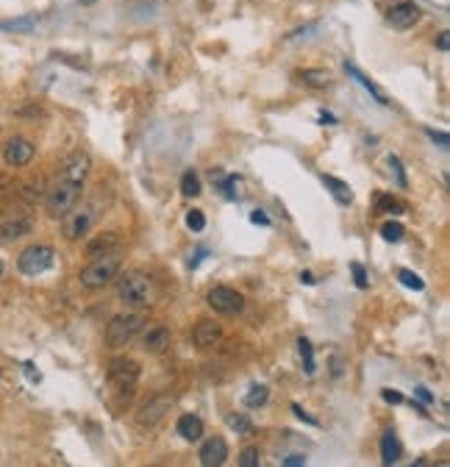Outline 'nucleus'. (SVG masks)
Returning a JSON list of instances; mask_svg holds the SVG:
<instances>
[{
  "instance_id": "f257e3e1",
  "label": "nucleus",
  "mask_w": 450,
  "mask_h": 467,
  "mask_svg": "<svg viewBox=\"0 0 450 467\" xmlns=\"http://www.w3.org/2000/svg\"><path fill=\"white\" fill-rule=\"evenodd\" d=\"M122 267V256L117 250H106V253H98L84 270H81V287L87 290H103L109 281H114V276L120 273Z\"/></svg>"
},
{
  "instance_id": "f03ea898",
  "label": "nucleus",
  "mask_w": 450,
  "mask_h": 467,
  "mask_svg": "<svg viewBox=\"0 0 450 467\" xmlns=\"http://www.w3.org/2000/svg\"><path fill=\"white\" fill-rule=\"evenodd\" d=\"M120 301L133 306V309H142V306H150L156 301V287L147 276L142 273H128L122 281H120Z\"/></svg>"
},
{
  "instance_id": "7ed1b4c3",
  "label": "nucleus",
  "mask_w": 450,
  "mask_h": 467,
  "mask_svg": "<svg viewBox=\"0 0 450 467\" xmlns=\"http://www.w3.org/2000/svg\"><path fill=\"white\" fill-rule=\"evenodd\" d=\"M81 197V184H72V181H56L47 192V200H45V212L50 217H64L69 209H75V204H78Z\"/></svg>"
},
{
  "instance_id": "20e7f679",
  "label": "nucleus",
  "mask_w": 450,
  "mask_h": 467,
  "mask_svg": "<svg viewBox=\"0 0 450 467\" xmlns=\"http://www.w3.org/2000/svg\"><path fill=\"white\" fill-rule=\"evenodd\" d=\"M142 328H144L142 314H117L106 325V345L109 348H125Z\"/></svg>"
},
{
  "instance_id": "39448f33",
  "label": "nucleus",
  "mask_w": 450,
  "mask_h": 467,
  "mask_svg": "<svg viewBox=\"0 0 450 467\" xmlns=\"http://www.w3.org/2000/svg\"><path fill=\"white\" fill-rule=\"evenodd\" d=\"M56 261V250L47 248V245H28L20 259H17V267L23 276H42L45 270H50Z\"/></svg>"
},
{
  "instance_id": "423d86ee",
  "label": "nucleus",
  "mask_w": 450,
  "mask_h": 467,
  "mask_svg": "<svg viewBox=\"0 0 450 467\" xmlns=\"http://www.w3.org/2000/svg\"><path fill=\"white\" fill-rule=\"evenodd\" d=\"M206 301H208V306H211L214 312H219V314H225V317H234V314H239V312L245 309V298H242L237 290H231V287H214V290L206 295Z\"/></svg>"
},
{
  "instance_id": "0eeeda50",
  "label": "nucleus",
  "mask_w": 450,
  "mask_h": 467,
  "mask_svg": "<svg viewBox=\"0 0 450 467\" xmlns=\"http://www.w3.org/2000/svg\"><path fill=\"white\" fill-rule=\"evenodd\" d=\"M89 228H92V212H89V209H69V212L61 217V234H64V239H69V242L87 237Z\"/></svg>"
},
{
  "instance_id": "6e6552de",
  "label": "nucleus",
  "mask_w": 450,
  "mask_h": 467,
  "mask_svg": "<svg viewBox=\"0 0 450 467\" xmlns=\"http://www.w3.org/2000/svg\"><path fill=\"white\" fill-rule=\"evenodd\" d=\"M87 175H89V156L84 151L69 153L61 164V173H58L61 181H72V184H84Z\"/></svg>"
},
{
  "instance_id": "1a4fd4ad",
  "label": "nucleus",
  "mask_w": 450,
  "mask_h": 467,
  "mask_svg": "<svg viewBox=\"0 0 450 467\" xmlns=\"http://www.w3.org/2000/svg\"><path fill=\"white\" fill-rule=\"evenodd\" d=\"M139 378V365L133 359H114L109 365V381L117 387V389H131Z\"/></svg>"
},
{
  "instance_id": "9d476101",
  "label": "nucleus",
  "mask_w": 450,
  "mask_h": 467,
  "mask_svg": "<svg viewBox=\"0 0 450 467\" xmlns=\"http://www.w3.org/2000/svg\"><path fill=\"white\" fill-rule=\"evenodd\" d=\"M34 153H36V148H34L28 140H23V137H12V140L3 145V159H6V164H12V167H25V164L34 159Z\"/></svg>"
},
{
  "instance_id": "9b49d317",
  "label": "nucleus",
  "mask_w": 450,
  "mask_h": 467,
  "mask_svg": "<svg viewBox=\"0 0 450 467\" xmlns=\"http://www.w3.org/2000/svg\"><path fill=\"white\" fill-rule=\"evenodd\" d=\"M225 459H228V442H225L222 437H211L203 442L200 448V464L203 467H219L225 464Z\"/></svg>"
},
{
  "instance_id": "f8f14e48",
  "label": "nucleus",
  "mask_w": 450,
  "mask_h": 467,
  "mask_svg": "<svg viewBox=\"0 0 450 467\" xmlns=\"http://www.w3.org/2000/svg\"><path fill=\"white\" fill-rule=\"evenodd\" d=\"M387 20H389L392 28L406 31V28H411V25L420 20V9H417L414 3H409V0H403V3H395V6L389 9Z\"/></svg>"
},
{
  "instance_id": "ddd939ff",
  "label": "nucleus",
  "mask_w": 450,
  "mask_h": 467,
  "mask_svg": "<svg viewBox=\"0 0 450 467\" xmlns=\"http://www.w3.org/2000/svg\"><path fill=\"white\" fill-rule=\"evenodd\" d=\"M170 406H173V400H167V398L147 400V404L142 406V412H139V426H147V428L159 426L164 420V415L170 412Z\"/></svg>"
},
{
  "instance_id": "4468645a",
  "label": "nucleus",
  "mask_w": 450,
  "mask_h": 467,
  "mask_svg": "<svg viewBox=\"0 0 450 467\" xmlns=\"http://www.w3.org/2000/svg\"><path fill=\"white\" fill-rule=\"evenodd\" d=\"M31 228H34V223L28 217H0V245L25 237Z\"/></svg>"
},
{
  "instance_id": "2eb2a0df",
  "label": "nucleus",
  "mask_w": 450,
  "mask_h": 467,
  "mask_svg": "<svg viewBox=\"0 0 450 467\" xmlns=\"http://www.w3.org/2000/svg\"><path fill=\"white\" fill-rule=\"evenodd\" d=\"M142 345H144V351H147V354H164V351L170 348V328H164V325H153V328H147V331H144Z\"/></svg>"
},
{
  "instance_id": "dca6fc26",
  "label": "nucleus",
  "mask_w": 450,
  "mask_h": 467,
  "mask_svg": "<svg viewBox=\"0 0 450 467\" xmlns=\"http://www.w3.org/2000/svg\"><path fill=\"white\" fill-rule=\"evenodd\" d=\"M219 337H222V328H219L217 323H211V320L197 323L195 331H192V343H195L197 348H211L214 343H219Z\"/></svg>"
},
{
  "instance_id": "f3484780",
  "label": "nucleus",
  "mask_w": 450,
  "mask_h": 467,
  "mask_svg": "<svg viewBox=\"0 0 450 467\" xmlns=\"http://www.w3.org/2000/svg\"><path fill=\"white\" fill-rule=\"evenodd\" d=\"M178 437H184L186 442H197L203 437V420L197 415H181L178 417Z\"/></svg>"
},
{
  "instance_id": "a211bd4d",
  "label": "nucleus",
  "mask_w": 450,
  "mask_h": 467,
  "mask_svg": "<svg viewBox=\"0 0 450 467\" xmlns=\"http://www.w3.org/2000/svg\"><path fill=\"white\" fill-rule=\"evenodd\" d=\"M400 459V442L395 437V431H384L381 437V461L384 464H398Z\"/></svg>"
},
{
  "instance_id": "6ab92c4d",
  "label": "nucleus",
  "mask_w": 450,
  "mask_h": 467,
  "mask_svg": "<svg viewBox=\"0 0 450 467\" xmlns=\"http://www.w3.org/2000/svg\"><path fill=\"white\" fill-rule=\"evenodd\" d=\"M323 184L331 189V195L339 200V204H353V189H350L345 181H339V178H334V175H323Z\"/></svg>"
},
{
  "instance_id": "aec40b11",
  "label": "nucleus",
  "mask_w": 450,
  "mask_h": 467,
  "mask_svg": "<svg viewBox=\"0 0 450 467\" xmlns=\"http://www.w3.org/2000/svg\"><path fill=\"white\" fill-rule=\"evenodd\" d=\"M375 209L384 212V215H400V212H403L400 200L392 197V195H387V192H375Z\"/></svg>"
},
{
  "instance_id": "412c9836",
  "label": "nucleus",
  "mask_w": 450,
  "mask_h": 467,
  "mask_svg": "<svg viewBox=\"0 0 450 467\" xmlns=\"http://www.w3.org/2000/svg\"><path fill=\"white\" fill-rule=\"evenodd\" d=\"M345 70H347V73H350V76H353V78H356V81H358V84H361V87H364V89H367V92H369V95L375 98V100H378V103H384V106H387V98L381 95V89H378V87H375V84H372V81H369V78H367L364 73H358V70H356V67H353V64H345Z\"/></svg>"
},
{
  "instance_id": "4be33fe9",
  "label": "nucleus",
  "mask_w": 450,
  "mask_h": 467,
  "mask_svg": "<svg viewBox=\"0 0 450 467\" xmlns=\"http://www.w3.org/2000/svg\"><path fill=\"white\" fill-rule=\"evenodd\" d=\"M267 398H270V389H267L264 384H253V387L248 389V395H245V406L259 409V406L267 404Z\"/></svg>"
},
{
  "instance_id": "5701e85b",
  "label": "nucleus",
  "mask_w": 450,
  "mask_h": 467,
  "mask_svg": "<svg viewBox=\"0 0 450 467\" xmlns=\"http://www.w3.org/2000/svg\"><path fill=\"white\" fill-rule=\"evenodd\" d=\"M300 78H303V84L317 87V89H323V87L331 84V73H328V70H303V73H300Z\"/></svg>"
},
{
  "instance_id": "b1692460",
  "label": "nucleus",
  "mask_w": 450,
  "mask_h": 467,
  "mask_svg": "<svg viewBox=\"0 0 450 467\" xmlns=\"http://www.w3.org/2000/svg\"><path fill=\"white\" fill-rule=\"evenodd\" d=\"M181 195H186V197H197L200 195V178H197L195 170H186L181 175Z\"/></svg>"
},
{
  "instance_id": "393cba45",
  "label": "nucleus",
  "mask_w": 450,
  "mask_h": 467,
  "mask_svg": "<svg viewBox=\"0 0 450 467\" xmlns=\"http://www.w3.org/2000/svg\"><path fill=\"white\" fill-rule=\"evenodd\" d=\"M403 234H406V228H403L398 220H387V223L381 226V237H384L387 242H400Z\"/></svg>"
},
{
  "instance_id": "a878e982",
  "label": "nucleus",
  "mask_w": 450,
  "mask_h": 467,
  "mask_svg": "<svg viewBox=\"0 0 450 467\" xmlns=\"http://www.w3.org/2000/svg\"><path fill=\"white\" fill-rule=\"evenodd\" d=\"M297 348H300V356H303V362H306V376H314V351H312V343L300 337Z\"/></svg>"
},
{
  "instance_id": "bb28decb",
  "label": "nucleus",
  "mask_w": 450,
  "mask_h": 467,
  "mask_svg": "<svg viewBox=\"0 0 450 467\" xmlns=\"http://www.w3.org/2000/svg\"><path fill=\"white\" fill-rule=\"evenodd\" d=\"M398 279H400V284H403V287H409V290H414V292L425 290L422 279H420L417 273H411V270H400V273H398Z\"/></svg>"
},
{
  "instance_id": "cd10ccee",
  "label": "nucleus",
  "mask_w": 450,
  "mask_h": 467,
  "mask_svg": "<svg viewBox=\"0 0 450 467\" xmlns=\"http://www.w3.org/2000/svg\"><path fill=\"white\" fill-rule=\"evenodd\" d=\"M117 245V234H100V239H95V242H89V253H98V250H109V248H114Z\"/></svg>"
},
{
  "instance_id": "c85d7f7f",
  "label": "nucleus",
  "mask_w": 450,
  "mask_h": 467,
  "mask_svg": "<svg viewBox=\"0 0 450 467\" xmlns=\"http://www.w3.org/2000/svg\"><path fill=\"white\" fill-rule=\"evenodd\" d=\"M228 426L234 428V431H239V434H248L250 431V417L248 415H228Z\"/></svg>"
},
{
  "instance_id": "c756f323",
  "label": "nucleus",
  "mask_w": 450,
  "mask_h": 467,
  "mask_svg": "<svg viewBox=\"0 0 450 467\" xmlns=\"http://www.w3.org/2000/svg\"><path fill=\"white\" fill-rule=\"evenodd\" d=\"M239 467H259V448L248 445V448L239 453Z\"/></svg>"
},
{
  "instance_id": "7c9ffc66",
  "label": "nucleus",
  "mask_w": 450,
  "mask_h": 467,
  "mask_svg": "<svg viewBox=\"0 0 450 467\" xmlns=\"http://www.w3.org/2000/svg\"><path fill=\"white\" fill-rule=\"evenodd\" d=\"M186 226H189L192 231H203V228H206V217H203V212H200V209L186 212Z\"/></svg>"
},
{
  "instance_id": "2f4dec72",
  "label": "nucleus",
  "mask_w": 450,
  "mask_h": 467,
  "mask_svg": "<svg viewBox=\"0 0 450 467\" xmlns=\"http://www.w3.org/2000/svg\"><path fill=\"white\" fill-rule=\"evenodd\" d=\"M350 273H353V279H356V287H358V290H367V287H369L367 273H364V267H361V264H356V261H353V264H350Z\"/></svg>"
},
{
  "instance_id": "473e14b6",
  "label": "nucleus",
  "mask_w": 450,
  "mask_h": 467,
  "mask_svg": "<svg viewBox=\"0 0 450 467\" xmlns=\"http://www.w3.org/2000/svg\"><path fill=\"white\" fill-rule=\"evenodd\" d=\"M389 167L395 170V175H398V184L406 189V186H409V181H406V173H403V164H400V159H398V156H389Z\"/></svg>"
},
{
  "instance_id": "72a5a7b5",
  "label": "nucleus",
  "mask_w": 450,
  "mask_h": 467,
  "mask_svg": "<svg viewBox=\"0 0 450 467\" xmlns=\"http://www.w3.org/2000/svg\"><path fill=\"white\" fill-rule=\"evenodd\" d=\"M381 398L387 400V404H392V406H398V404H403V395H400L398 389H381Z\"/></svg>"
},
{
  "instance_id": "f704fd0d",
  "label": "nucleus",
  "mask_w": 450,
  "mask_h": 467,
  "mask_svg": "<svg viewBox=\"0 0 450 467\" xmlns=\"http://www.w3.org/2000/svg\"><path fill=\"white\" fill-rule=\"evenodd\" d=\"M414 398L422 400V404H433V395H431L428 387H417V389H414Z\"/></svg>"
},
{
  "instance_id": "c9c22d12",
  "label": "nucleus",
  "mask_w": 450,
  "mask_h": 467,
  "mask_svg": "<svg viewBox=\"0 0 450 467\" xmlns=\"http://www.w3.org/2000/svg\"><path fill=\"white\" fill-rule=\"evenodd\" d=\"M425 133H428V137H431L433 142H439V148H447V133H442V131H431V128H428Z\"/></svg>"
},
{
  "instance_id": "e433bc0d",
  "label": "nucleus",
  "mask_w": 450,
  "mask_h": 467,
  "mask_svg": "<svg viewBox=\"0 0 450 467\" xmlns=\"http://www.w3.org/2000/svg\"><path fill=\"white\" fill-rule=\"evenodd\" d=\"M283 464H286V467H297V464H306V456H300V453H292L289 459H283Z\"/></svg>"
},
{
  "instance_id": "4c0bfd02",
  "label": "nucleus",
  "mask_w": 450,
  "mask_h": 467,
  "mask_svg": "<svg viewBox=\"0 0 450 467\" xmlns=\"http://www.w3.org/2000/svg\"><path fill=\"white\" fill-rule=\"evenodd\" d=\"M292 412H294V415H297V417H300V420H306V423H312V426H317V420H314V417H309V415H306V412H303V409H300V406H297V404H292Z\"/></svg>"
},
{
  "instance_id": "58836bf2",
  "label": "nucleus",
  "mask_w": 450,
  "mask_h": 467,
  "mask_svg": "<svg viewBox=\"0 0 450 467\" xmlns=\"http://www.w3.org/2000/svg\"><path fill=\"white\" fill-rule=\"evenodd\" d=\"M250 223H256V226H270V217H267L264 212H253V215H250Z\"/></svg>"
},
{
  "instance_id": "ea45409f",
  "label": "nucleus",
  "mask_w": 450,
  "mask_h": 467,
  "mask_svg": "<svg viewBox=\"0 0 450 467\" xmlns=\"http://www.w3.org/2000/svg\"><path fill=\"white\" fill-rule=\"evenodd\" d=\"M436 47H439V50H447V47H450V34H447V31H442V34H439Z\"/></svg>"
},
{
  "instance_id": "a19ab883",
  "label": "nucleus",
  "mask_w": 450,
  "mask_h": 467,
  "mask_svg": "<svg viewBox=\"0 0 450 467\" xmlns=\"http://www.w3.org/2000/svg\"><path fill=\"white\" fill-rule=\"evenodd\" d=\"M206 253H208V250H206V248H203V250H197V253H195V256H192V259H189V267H197V264H200V261H203V256H206Z\"/></svg>"
},
{
  "instance_id": "79ce46f5",
  "label": "nucleus",
  "mask_w": 450,
  "mask_h": 467,
  "mask_svg": "<svg viewBox=\"0 0 450 467\" xmlns=\"http://www.w3.org/2000/svg\"><path fill=\"white\" fill-rule=\"evenodd\" d=\"M300 281H303V284H314V276L312 273H300Z\"/></svg>"
},
{
  "instance_id": "37998d69",
  "label": "nucleus",
  "mask_w": 450,
  "mask_h": 467,
  "mask_svg": "<svg viewBox=\"0 0 450 467\" xmlns=\"http://www.w3.org/2000/svg\"><path fill=\"white\" fill-rule=\"evenodd\" d=\"M81 6H92V3H98V0H78Z\"/></svg>"
},
{
  "instance_id": "c03bdc74",
  "label": "nucleus",
  "mask_w": 450,
  "mask_h": 467,
  "mask_svg": "<svg viewBox=\"0 0 450 467\" xmlns=\"http://www.w3.org/2000/svg\"><path fill=\"white\" fill-rule=\"evenodd\" d=\"M3 273H6V267H3V261H0V279H3Z\"/></svg>"
},
{
  "instance_id": "a18cd8bd",
  "label": "nucleus",
  "mask_w": 450,
  "mask_h": 467,
  "mask_svg": "<svg viewBox=\"0 0 450 467\" xmlns=\"http://www.w3.org/2000/svg\"><path fill=\"white\" fill-rule=\"evenodd\" d=\"M0 28H3V23H0Z\"/></svg>"
}]
</instances>
